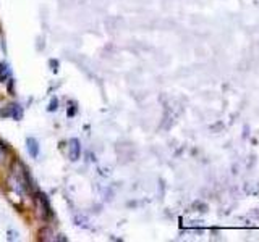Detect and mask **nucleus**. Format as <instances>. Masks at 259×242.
Listing matches in <instances>:
<instances>
[{
	"label": "nucleus",
	"instance_id": "5",
	"mask_svg": "<svg viewBox=\"0 0 259 242\" xmlns=\"http://www.w3.org/2000/svg\"><path fill=\"white\" fill-rule=\"evenodd\" d=\"M7 158V153H5V145H0V163H3Z\"/></svg>",
	"mask_w": 259,
	"mask_h": 242
},
{
	"label": "nucleus",
	"instance_id": "2",
	"mask_svg": "<svg viewBox=\"0 0 259 242\" xmlns=\"http://www.w3.org/2000/svg\"><path fill=\"white\" fill-rule=\"evenodd\" d=\"M26 144H28V152H30L32 158H36L37 155H39V145H37V140L32 137H28Z\"/></svg>",
	"mask_w": 259,
	"mask_h": 242
},
{
	"label": "nucleus",
	"instance_id": "3",
	"mask_svg": "<svg viewBox=\"0 0 259 242\" xmlns=\"http://www.w3.org/2000/svg\"><path fill=\"white\" fill-rule=\"evenodd\" d=\"M7 115L8 116H12V118H15V120H18L21 116V110H20V106L18 105H12L10 108L7 110Z\"/></svg>",
	"mask_w": 259,
	"mask_h": 242
},
{
	"label": "nucleus",
	"instance_id": "1",
	"mask_svg": "<svg viewBox=\"0 0 259 242\" xmlns=\"http://www.w3.org/2000/svg\"><path fill=\"white\" fill-rule=\"evenodd\" d=\"M80 153H81V147H80V140L78 139H71L70 142V160H76L80 158Z\"/></svg>",
	"mask_w": 259,
	"mask_h": 242
},
{
	"label": "nucleus",
	"instance_id": "4",
	"mask_svg": "<svg viewBox=\"0 0 259 242\" xmlns=\"http://www.w3.org/2000/svg\"><path fill=\"white\" fill-rule=\"evenodd\" d=\"M39 239L41 241H52L54 237H52V231H50V227H42V229L39 231Z\"/></svg>",
	"mask_w": 259,
	"mask_h": 242
}]
</instances>
